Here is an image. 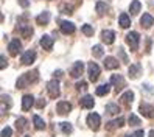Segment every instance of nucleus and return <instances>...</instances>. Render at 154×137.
Returning a JSON list of instances; mask_svg holds the SVG:
<instances>
[{"label": "nucleus", "instance_id": "5701e85b", "mask_svg": "<svg viewBox=\"0 0 154 137\" xmlns=\"http://www.w3.org/2000/svg\"><path fill=\"white\" fill-rule=\"evenodd\" d=\"M140 66L139 64H132V66H129V69H128V73H129V76L132 78V79H135L139 75H140Z\"/></svg>", "mask_w": 154, "mask_h": 137}, {"label": "nucleus", "instance_id": "39448f33", "mask_svg": "<svg viewBox=\"0 0 154 137\" xmlns=\"http://www.w3.org/2000/svg\"><path fill=\"white\" fill-rule=\"evenodd\" d=\"M87 73H89V79L92 81V83L98 79V76H100V67H98L97 62H89V66H87Z\"/></svg>", "mask_w": 154, "mask_h": 137}, {"label": "nucleus", "instance_id": "cd10ccee", "mask_svg": "<svg viewBox=\"0 0 154 137\" xmlns=\"http://www.w3.org/2000/svg\"><path fill=\"white\" fill-rule=\"evenodd\" d=\"M106 112H107V114H111V115H115V114H119V112H120V107H119V104L109 103V104H106Z\"/></svg>", "mask_w": 154, "mask_h": 137}, {"label": "nucleus", "instance_id": "7c9ffc66", "mask_svg": "<svg viewBox=\"0 0 154 137\" xmlns=\"http://www.w3.org/2000/svg\"><path fill=\"white\" fill-rule=\"evenodd\" d=\"M16 126H17V131H23L25 126H26V118H23V117L17 118V120H16Z\"/></svg>", "mask_w": 154, "mask_h": 137}, {"label": "nucleus", "instance_id": "f257e3e1", "mask_svg": "<svg viewBox=\"0 0 154 137\" xmlns=\"http://www.w3.org/2000/svg\"><path fill=\"white\" fill-rule=\"evenodd\" d=\"M38 78H39L38 70L26 72V73H23V75L19 76V79H17L16 86H17V89H25V87H28L31 83H36V81H38Z\"/></svg>", "mask_w": 154, "mask_h": 137}, {"label": "nucleus", "instance_id": "58836bf2", "mask_svg": "<svg viewBox=\"0 0 154 137\" xmlns=\"http://www.w3.org/2000/svg\"><path fill=\"white\" fill-rule=\"evenodd\" d=\"M87 84H86V81H79V83H76V89L81 90V89H86Z\"/></svg>", "mask_w": 154, "mask_h": 137}, {"label": "nucleus", "instance_id": "393cba45", "mask_svg": "<svg viewBox=\"0 0 154 137\" xmlns=\"http://www.w3.org/2000/svg\"><path fill=\"white\" fill-rule=\"evenodd\" d=\"M95 10H97V13H98L100 16H104L107 11H109V6H107L104 2H101V0H100V2H97V5H95Z\"/></svg>", "mask_w": 154, "mask_h": 137}, {"label": "nucleus", "instance_id": "f8f14e48", "mask_svg": "<svg viewBox=\"0 0 154 137\" xmlns=\"http://www.w3.org/2000/svg\"><path fill=\"white\" fill-rule=\"evenodd\" d=\"M59 26H61V31L64 33V34H73L75 30H76L75 25L72 23V22H69V20H62Z\"/></svg>", "mask_w": 154, "mask_h": 137}, {"label": "nucleus", "instance_id": "c756f323", "mask_svg": "<svg viewBox=\"0 0 154 137\" xmlns=\"http://www.w3.org/2000/svg\"><path fill=\"white\" fill-rule=\"evenodd\" d=\"M59 128H61V129H62V132H64V134H72V131H73V128H72V125L69 123V122H61L59 123Z\"/></svg>", "mask_w": 154, "mask_h": 137}, {"label": "nucleus", "instance_id": "4c0bfd02", "mask_svg": "<svg viewBox=\"0 0 154 137\" xmlns=\"http://www.w3.org/2000/svg\"><path fill=\"white\" fill-rule=\"evenodd\" d=\"M0 62H2V64H0V69H5L6 67V58H5V54H2V56H0Z\"/></svg>", "mask_w": 154, "mask_h": 137}, {"label": "nucleus", "instance_id": "9b49d317", "mask_svg": "<svg viewBox=\"0 0 154 137\" xmlns=\"http://www.w3.org/2000/svg\"><path fill=\"white\" fill-rule=\"evenodd\" d=\"M36 59V51L34 50H26L23 54H22V64H25V66H30L31 62H34Z\"/></svg>", "mask_w": 154, "mask_h": 137}, {"label": "nucleus", "instance_id": "0eeeda50", "mask_svg": "<svg viewBox=\"0 0 154 137\" xmlns=\"http://www.w3.org/2000/svg\"><path fill=\"white\" fill-rule=\"evenodd\" d=\"M139 111L143 117H146V118H154V106L148 104V103H140V107H139Z\"/></svg>", "mask_w": 154, "mask_h": 137}, {"label": "nucleus", "instance_id": "b1692460", "mask_svg": "<svg viewBox=\"0 0 154 137\" xmlns=\"http://www.w3.org/2000/svg\"><path fill=\"white\" fill-rule=\"evenodd\" d=\"M123 125H125V118H123V117H119L117 120L107 123V126H106V128H107L109 131H112V129H115V128H120V126H123Z\"/></svg>", "mask_w": 154, "mask_h": 137}, {"label": "nucleus", "instance_id": "bb28decb", "mask_svg": "<svg viewBox=\"0 0 154 137\" xmlns=\"http://www.w3.org/2000/svg\"><path fill=\"white\" fill-rule=\"evenodd\" d=\"M140 8H142V3L139 2V0H134V2L129 5V13H131L132 16H135V14L140 13Z\"/></svg>", "mask_w": 154, "mask_h": 137}, {"label": "nucleus", "instance_id": "6e6552de", "mask_svg": "<svg viewBox=\"0 0 154 137\" xmlns=\"http://www.w3.org/2000/svg\"><path fill=\"white\" fill-rule=\"evenodd\" d=\"M8 50H10V54L11 56H17L19 54V51L22 50V42L19 39H13L10 42V45H8Z\"/></svg>", "mask_w": 154, "mask_h": 137}, {"label": "nucleus", "instance_id": "20e7f679", "mask_svg": "<svg viewBox=\"0 0 154 137\" xmlns=\"http://www.w3.org/2000/svg\"><path fill=\"white\" fill-rule=\"evenodd\" d=\"M87 125H89L90 129L98 131L100 129V125H101V118H100V115L97 112H90L87 115Z\"/></svg>", "mask_w": 154, "mask_h": 137}, {"label": "nucleus", "instance_id": "ea45409f", "mask_svg": "<svg viewBox=\"0 0 154 137\" xmlns=\"http://www.w3.org/2000/svg\"><path fill=\"white\" fill-rule=\"evenodd\" d=\"M19 5H20L22 8H28L30 2H28V0H19Z\"/></svg>", "mask_w": 154, "mask_h": 137}, {"label": "nucleus", "instance_id": "a18cd8bd", "mask_svg": "<svg viewBox=\"0 0 154 137\" xmlns=\"http://www.w3.org/2000/svg\"><path fill=\"white\" fill-rule=\"evenodd\" d=\"M25 137H30V135H25Z\"/></svg>", "mask_w": 154, "mask_h": 137}, {"label": "nucleus", "instance_id": "aec40b11", "mask_svg": "<svg viewBox=\"0 0 154 137\" xmlns=\"http://www.w3.org/2000/svg\"><path fill=\"white\" fill-rule=\"evenodd\" d=\"M36 22H38V25H47L50 22V13L48 11L41 13L38 17H36Z\"/></svg>", "mask_w": 154, "mask_h": 137}, {"label": "nucleus", "instance_id": "72a5a7b5", "mask_svg": "<svg viewBox=\"0 0 154 137\" xmlns=\"http://www.w3.org/2000/svg\"><path fill=\"white\" fill-rule=\"evenodd\" d=\"M83 33L86 36H94V28L90 25H83Z\"/></svg>", "mask_w": 154, "mask_h": 137}, {"label": "nucleus", "instance_id": "f3484780", "mask_svg": "<svg viewBox=\"0 0 154 137\" xmlns=\"http://www.w3.org/2000/svg\"><path fill=\"white\" fill-rule=\"evenodd\" d=\"M140 23H142V26H145V28H151L152 23H154L152 16H151V14H143V16L140 17Z\"/></svg>", "mask_w": 154, "mask_h": 137}, {"label": "nucleus", "instance_id": "79ce46f5", "mask_svg": "<svg viewBox=\"0 0 154 137\" xmlns=\"http://www.w3.org/2000/svg\"><path fill=\"white\" fill-rule=\"evenodd\" d=\"M61 76H62V72L61 70H56L55 72V78H61Z\"/></svg>", "mask_w": 154, "mask_h": 137}, {"label": "nucleus", "instance_id": "9d476101", "mask_svg": "<svg viewBox=\"0 0 154 137\" xmlns=\"http://www.w3.org/2000/svg\"><path fill=\"white\" fill-rule=\"evenodd\" d=\"M56 111H58L59 115H67L72 111V104L69 101H59L56 104Z\"/></svg>", "mask_w": 154, "mask_h": 137}, {"label": "nucleus", "instance_id": "7ed1b4c3", "mask_svg": "<svg viewBox=\"0 0 154 137\" xmlns=\"http://www.w3.org/2000/svg\"><path fill=\"white\" fill-rule=\"evenodd\" d=\"M47 92L50 95V98H58L59 94H61V89H59V83H58V79H51L47 83Z\"/></svg>", "mask_w": 154, "mask_h": 137}, {"label": "nucleus", "instance_id": "a878e982", "mask_svg": "<svg viewBox=\"0 0 154 137\" xmlns=\"http://www.w3.org/2000/svg\"><path fill=\"white\" fill-rule=\"evenodd\" d=\"M20 33H22V36H23L25 39H30L34 31H33V28H31L30 25H22L20 26Z\"/></svg>", "mask_w": 154, "mask_h": 137}, {"label": "nucleus", "instance_id": "2f4dec72", "mask_svg": "<svg viewBox=\"0 0 154 137\" xmlns=\"http://www.w3.org/2000/svg\"><path fill=\"white\" fill-rule=\"evenodd\" d=\"M92 54H94L95 58H101L103 56V47H101V45H94Z\"/></svg>", "mask_w": 154, "mask_h": 137}, {"label": "nucleus", "instance_id": "a19ab883", "mask_svg": "<svg viewBox=\"0 0 154 137\" xmlns=\"http://www.w3.org/2000/svg\"><path fill=\"white\" fill-rule=\"evenodd\" d=\"M143 134H145V132H143L142 129H139V131H135V132H134L135 137H143Z\"/></svg>", "mask_w": 154, "mask_h": 137}, {"label": "nucleus", "instance_id": "1a4fd4ad", "mask_svg": "<svg viewBox=\"0 0 154 137\" xmlns=\"http://www.w3.org/2000/svg\"><path fill=\"white\" fill-rule=\"evenodd\" d=\"M34 97L31 94H26L22 97V111H30L31 106H34Z\"/></svg>", "mask_w": 154, "mask_h": 137}, {"label": "nucleus", "instance_id": "473e14b6", "mask_svg": "<svg viewBox=\"0 0 154 137\" xmlns=\"http://www.w3.org/2000/svg\"><path fill=\"white\" fill-rule=\"evenodd\" d=\"M129 125H134V126H137V125H140V118H139L137 115H134V114H131V115H129Z\"/></svg>", "mask_w": 154, "mask_h": 137}, {"label": "nucleus", "instance_id": "dca6fc26", "mask_svg": "<svg viewBox=\"0 0 154 137\" xmlns=\"http://www.w3.org/2000/svg\"><path fill=\"white\" fill-rule=\"evenodd\" d=\"M111 83L117 87V90H120L122 87H125V79L122 75H112L111 76Z\"/></svg>", "mask_w": 154, "mask_h": 137}, {"label": "nucleus", "instance_id": "c85d7f7f", "mask_svg": "<svg viewBox=\"0 0 154 137\" xmlns=\"http://www.w3.org/2000/svg\"><path fill=\"white\" fill-rule=\"evenodd\" d=\"M33 123H34V128H36V129H39V131L45 128V122L42 120L39 115H34L33 117Z\"/></svg>", "mask_w": 154, "mask_h": 137}, {"label": "nucleus", "instance_id": "a211bd4d", "mask_svg": "<svg viewBox=\"0 0 154 137\" xmlns=\"http://www.w3.org/2000/svg\"><path fill=\"white\" fill-rule=\"evenodd\" d=\"M119 25L122 26V28H129L131 26V19H129V16L126 14V13H122L120 17H119Z\"/></svg>", "mask_w": 154, "mask_h": 137}, {"label": "nucleus", "instance_id": "ddd939ff", "mask_svg": "<svg viewBox=\"0 0 154 137\" xmlns=\"http://www.w3.org/2000/svg\"><path fill=\"white\" fill-rule=\"evenodd\" d=\"M101 39H103V42H106L107 45H111V44H114V41H115V33H114L112 30H103V31H101Z\"/></svg>", "mask_w": 154, "mask_h": 137}, {"label": "nucleus", "instance_id": "2eb2a0df", "mask_svg": "<svg viewBox=\"0 0 154 137\" xmlns=\"http://www.w3.org/2000/svg\"><path fill=\"white\" fill-rule=\"evenodd\" d=\"M79 103H81V107H84V109H92V107H94V104H95V101H94V97H90V95L83 97Z\"/></svg>", "mask_w": 154, "mask_h": 137}, {"label": "nucleus", "instance_id": "c03bdc74", "mask_svg": "<svg viewBox=\"0 0 154 137\" xmlns=\"http://www.w3.org/2000/svg\"><path fill=\"white\" fill-rule=\"evenodd\" d=\"M125 137H135V135H134V134H126Z\"/></svg>", "mask_w": 154, "mask_h": 137}, {"label": "nucleus", "instance_id": "412c9836", "mask_svg": "<svg viewBox=\"0 0 154 137\" xmlns=\"http://www.w3.org/2000/svg\"><path fill=\"white\" fill-rule=\"evenodd\" d=\"M104 67L109 69V70H114V69L119 67V61H117L115 58H112V56H107L104 59Z\"/></svg>", "mask_w": 154, "mask_h": 137}, {"label": "nucleus", "instance_id": "4be33fe9", "mask_svg": "<svg viewBox=\"0 0 154 137\" xmlns=\"http://www.w3.org/2000/svg\"><path fill=\"white\" fill-rule=\"evenodd\" d=\"M111 92V84H101V86H98L97 90H95V94L98 97H104Z\"/></svg>", "mask_w": 154, "mask_h": 137}, {"label": "nucleus", "instance_id": "6ab92c4d", "mask_svg": "<svg viewBox=\"0 0 154 137\" xmlns=\"http://www.w3.org/2000/svg\"><path fill=\"white\" fill-rule=\"evenodd\" d=\"M132 100H134V92L132 90H128V92H125L122 97H120V101L125 104V106H129L132 103Z\"/></svg>", "mask_w": 154, "mask_h": 137}, {"label": "nucleus", "instance_id": "f704fd0d", "mask_svg": "<svg viewBox=\"0 0 154 137\" xmlns=\"http://www.w3.org/2000/svg\"><path fill=\"white\" fill-rule=\"evenodd\" d=\"M11 135H13V129L10 126H6L2 129V137H11Z\"/></svg>", "mask_w": 154, "mask_h": 137}, {"label": "nucleus", "instance_id": "f03ea898", "mask_svg": "<svg viewBox=\"0 0 154 137\" xmlns=\"http://www.w3.org/2000/svg\"><path fill=\"white\" fill-rule=\"evenodd\" d=\"M139 42H140V36H139L137 31H131V33L126 34V44H128L129 47H131L132 51H137Z\"/></svg>", "mask_w": 154, "mask_h": 137}, {"label": "nucleus", "instance_id": "423d86ee", "mask_svg": "<svg viewBox=\"0 0 154 137\" xmlns=\"http://www.w3.org/2000/svg\"><path fill=\"white\" fill-rule=\"evenodd\" d=\"M83 72H84V62L76 61L73 64V67L70 69V76L72 78H79L81 75H83Z\"/></svg>", "mask_w": 154, "mask_h": 137}, {"label": "nucleus", "instance_id": "e433bc0d", "mask_svg": "<svg viewBox=\"0 0 154 137\" xmlns=\"http://www.w3.org/2000/svg\"><path fill=\"white\" fill-rule=\"evenodd\" d=\"M119 54H120V58H122V61H123V62H129L128 56H126V53H125V50H123L122 47L119 48Z\"/></svg>", "mask_w": 154, "mask_h": 137}, {"label": "nucleus", "instance_id": "4468645a", "mask_svg": "<svg viewBox=\"0 0 154 137\" xmlns=\"http://www.w3.org/2000/svg\"><path fill=\"white\" fill-rule=\"evenodd\" d=\"M41 45L44 47V50H51L53 48V38H50L48 34H44L41 38Z\"/></svg>", "mask_w": 154, "mask_h": 137}, {"label": "nucleus", "instance_id": "c9c22d12", "mask_svg": "<svg viewBox=\"0 0 154 137\" xmlns=\"http://www.w3.org/2000/svg\"><path fill=\"white\" fill-rule=\"evenodd\" d=\"M45 104H47V101H45L44 98H39V100H36V103H34V106L38 107V109H42Z\"/></svg>", "mask_w": 154, "mask_h": 137}, {"label": "nucleus", "instance_id": "37998d69", "mask_svg": "<svg viewBox=\"0 0 154 137\" xmlns=\"http://www.w3.org/2000/svg\"><path fill=\"white\" fill-rule=\"evenodd\" d=\"M148 135H149V137H154V129H151V131H149V134H148Z\"/></svg>", "mask_w": 154, "mask_h": 137}]
</instances>
